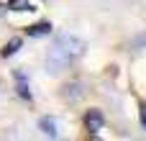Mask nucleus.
Here are the masks:
<instances>
[{
	"label": "nucleus",
	"instance_id": "5",
	"mask_svg": "<svg viewBox=\"0 0 146 141\" xmlns=\"http://www.w3.org/2000/svg\"><path fill=\"white\" fill-rule=\"evenodd\" d=\"M26 33H28L31 39L49 36V33H51V23H46V21H44V23H33V26H28V28H26Z\"/></svg>",
	"mask_w": 146,
	"mask_h": 141
},
{
	"label": "nucleus",
	"instance_id": "8",
	"mask_svg": "<svg viewBox=\"0 0 146 141\" xmlns=\"http://www.w3.org/2000/svg\"><path fill=\"white\" fill-rule=\"evenodd\" d=\"M21 44H23L21 39H10V41H8V44L3 46V51H0V54H3V57L8 59V57H13V54H15L18 49H21Z\"/></svg>",
	"mask_w": 146,
	"mask_h": 141
},
{
	"label": "nucleus",
	"instance_id": "3",
	"mask_svg": "<svg viewBox=\"0 0 146 141\" xmlns=\"http://www.w3.org/2000/svg\"><path fill=\"white\" fill-rule=\"evenodd\" d=\"M62 98H64V100H69V103H74V100L85 98V82H69V85H64Z\"/></svg>",
	"mask_w": 146,
	"mask_h": 141
},
{
	"label": "nucleus",
	"instance_id": "7",
	"mask_svg": "<svg viewBox=\"0 0 146 141\" xmlns=\"http://www.w3.org/2000/svg\"><path fill=\"white\" fill-rule=\"evenodd\" d=\"M8 10H15V13H26V10H36L33 5H31V0H8V5H5Z\"/></svg>",
	"mask_w": 146,
	"mask_h": 141
},
{
	"label": "nucleus",
	"instance_id": "10",
	"mask_svg": "<svg viewBox=\"0 0 146 141\" xmlns=\"http://www.w3.org/2000/svg\"><path fill=\"white\" fill-rule=\"evenodd\" d=\"M141 126L146 128V108H144V105H141Z\"/></svg>",
	"mask_w": 146,
	"mask_h": 141
},
{
	"label": "nucleus",
	"instance_id": "2",
	"mask_svg": "<svg viewBox=\"0 0 146 141\" xmlns=\"http://www.w3.org/2000/svg\"><path fill=\"white\" fill-rule=\"evenodd\" d=\"M103 126H105L103 110H98V108H90V110L85 113V128H87L90 134H98V131H100Z\"/></svg>",
	"mask_w": 146,
	"mask_h": 141
},
{
	"label": "nucleus",
	"instance_id": "9",
	"mask_svg": "<svg viewBox=\"0 0 146 141\" xmlns=\"http://www.w3.org/2000/svg\"><path fill=\"white\" fill-rule=\"evenodd\" d=\"M131 49H139V51H144V49H146V31L131 39Z\"/></svg>",
	"mask_w": 146,
	"mask_h": 141
},
{
	"label": "nucleus",
	"instance_id": "1",
	"mask_svg": "<svg viewBox=\"0 0 146 141\" xmlns=\"http://www.w3.org/2000/svg\"><path fill=\"white\" fill-rule=\"evenodd\" d=\"M85 51H87V41H82L80 36H72V33H62V36L54 41V46L49 49V57H46V72L59 74V72L67 69L74 59H80Z\"/></svg>",
	"mask_w": 146,
	"mask_h": 141
},
{
	"label": "nucleus",
	"instance_id": "6",
	"mask_svg": "<svg viewBox=\"0 0 146 141\" xmlns=\"http://www.w3.org/2000/svg\"><path fill=\"white\" fill-rule=\"evenodd\" d=\"M38 128H41V134L49 136V139H56V134H59V131H56V121H54V118H46V116L38 121Z\"/></svg>",
	"mask_w": 146,
	"mask_h": 141
},
{
	"label": "nucleus",
	"instance_id": "4",
	"mask_svg": "<svg viewBox=\"0 0 146 141\" xmlns=\"http://www.w3.org/2000/svg\"><path fill=\"white\" fill-rule=\"evenodd\" d=\"M13 77H15V90H18V95H21L23 100H31L33 95H31V90H28V82H26V74H23L21 69H15V72H13Z\"/></svg>",
	"mask_w": 146,
	"mask_h": 141
},
{
	"label": "nucleus",
	"instance_id": "11",
	"mask_svg": "<svg viewBox=\"0 0 146 141\" xmlns=\"http://www.w3.org/2000/svg\"><path fill=\"white\" fill-rule=\"evenodd\" d=\"M3 10H5V8H3V5H0V15H3Z\"/></svg>",
	"mask_w": 146,
	"mask_h": 141
}]
</instances>
